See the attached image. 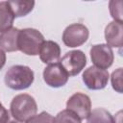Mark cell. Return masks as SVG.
Wrapping results in <instances>:
<instances>
[{
    "label": "cell",
    "mask_w": 123,
    "mask_h": 123,
    "mask_svg": "<svg viewBox=\"0 0 123 123\" xmlns=\"http://www.w3.org/2000/svg\"><path fill=\"white\" fill-rule=\"evenodd\" d=\"M34 78V71L29 66L16 64L8 69L4 81L8 87L14 90H22L31 86Z\"/></svg>",
    "instance_id": "6da1fadb"
},
{
    "label": "cell",
    "mask_w": 123,
    "mask_h": 123,
    "mask_svg": "<svg viewBox=\"0 0 123 123\" xmlns=\"http://www.w3.org/2000/svg\"><path fill=\"white\" fill-rule=\"evenodd\" d=\"M37 111V105L34 97L29 94L22 93L12 98L10 106V112L12 118L26 122L30 117Z\"/></svg>",
    "instance_id": "7a4b0ae2"
},
{
    "label": "cell",
    "mask_w": 123,
    "mask_h": 123,
    "mask_svg": "<svg viewBox=\"0 0 123 123\" xmlns=\"http://www.w3.org/2000/svg\"><path fill=\"white\" fill-rule=\"evenodd\" d=\"M43 35L37 29L25 28L19 30L17 37L18 50L29 56H37L39 53L40 47L44 42Z\"/></svg>",
    "instance_id": "3957f363"
},
{
    "label": "cell",
    "mask_w": 123,
    "mask_h": 123,
    "mask_svg": "<svg viewBox=\"0 0 123 123\" xmlns=\"http://www.w3.org/2000/svg\"><path fill=\"white\" fill-rule=\"evenodd\" d=\"M89 32L86 26L81 23H73L67 26L62 34V41L65 46L74 48L83 45L88 38Z\"/></svg>",
    "instance_id": "277c9868"
},
{
    "label": "cell",
    "mask_w": 123,
    "mask_h": 123,
    "mask_svg": "<svg viewBox=\"0 0 123 123\" xmlns=\"http://www.w3.org/2000/svg\"><path fill=\"white\" fill-rule=\"evenodd\" d=\"M110 74L108 70L101 69L96 66H89L83 73L82 79L88 89L99 90L106 87L108 85Z\"/></svg>",
    "instance_id": "5b68a950"
},
{
    "label": "cell",
    "mask_w": 123,
    "mask_h": 123,
    "mask_svg": "<svg viewBox=\"0 0 123 123\" xmlns=\"http://www.w3.org/2000/svg\"><path fill=\"white\" fill-rule=\"evenodd\" d=\"M60 63L62 65L68 76L78 75L86 64V57L81 50H71L64 54Z\"/></svg>",
    "instance_id": "8992f818"
},
{
    "label": "cell",
    "mask_w": 123,
    "mask_h": 123,
    "mask_svg": "<svg viewBox=\"0 0 123 123\" xmlns=\"http://www.w3.org/2000/svg\"><path fill=\"white\" fill-rule=\"evenodd\" d=\"M91 62H93L94 66L101 68V69H108L111 66L114 55L112 49L107 44H95L92 45L89 51Z\"/></svg>",
    "instance_id": "52a82bcc"
},
{
    "label": "cell",
    "mask_w": 123,
    "mask_h": 123,
    "mask_svg": "<svg viewBox=\"0 0 123 123\" xmlns=\"http://www.w3.org/2000/svg\"><path fill=\"white\" fill-rule=\"evenodd\" d=\"M66 109L73 111L81 120L86 119L91 111L90 98L85 93L76 92L68 98Z\"/></svg>",
    "instance_id": "ba28073f"
},
{
    "label": "cell",
    "mask_w": 123,
    "mask_h": 123,
    "mask_svg": "<svg viewBox=\"0 0 123 123\" xmlns=\"http://www.w3.org/2000/svg\"><path fill=\"white\" fill-rule=\"evenodd\" d=\"M68 74L60 62L48 64L43 70V80L51 87L63 86L68 81Z\"/></svg>",
    "instance_id": "9c48e42d"
},
{
    "label": "cell",
    "mask_w": 123,
    "mask_h": 123,
    "mask_svg": "<svg viewBox=\"0 0 123 123\" xmlns=\"http://www.w3.org/2000/svg\"><path fill=\"white\" fill-rule=\"evenodd\" d=\"M122 37H123V25L117 21L110 22L105 28V39L107 45L116 48L122 47Z\"/></svg>",
    "instance_id": "30bf717a"
},
{
    "label": "cell",
    "mask_w": 123,
    "mask_h": 123,
    "mask_svg": "<svg viewBox=\"0 0 123 123\" xmlns=\"http://www.w3.org/2000/svg\"><path fill=\"white\" fill-rule=\"evenodd\" d=\"M38 54L43 63H55L58 62L61 58V47L53 40H46L42 43Z\"/></svg>",
    "instance_id": "8fae6325"
},
{
    "label": "cell",
    "mask_w": 123,
    "mask_h": 123,
    "mask_svg": "<svg viewBox=\"0 0 123 123\" xmlns=\"http://www.w3.org/2000/svg\"><path fill=\"white\" fill-rule=\"evenodd\" d=\"M19 34V29L12 27L9 30L0 34V49L4 52H14L18 50L17 47V37Z\"/></svg>",
    "instance_id": "7c38bea8"
},
{
    "label": "cell",
    "mask_w": 123,
    "mask_h": 123,
    "mask_svg": "<svg viewBox=\"0 0 123 123\" xmlns=\"http://www.w3.org/2000/svg\"><path fill=\"white\" fill-rule=\"evenodd\" d=\"M14 18L8 1L0 2V34L12 27Z\"/></svg>",
    "instance_id": "4fadbf2b"
},
{
    "label": "cell",
    "mask_w": 123,
    "mask_h": 123,
    "mask_svg": "<svg viewBox=\"0 0 123 123\" xmlns=\"http://www.w3.org/2000/svg\"><path fill=\"white\" fill-rule=\"evenodd\" d=\"M10 8L14 15V17H21L27 15L31 12L35 6V1H8Z\"/></svg>",
    "instance_id": "5bb4252c"
},
{
    "label": "cell",
    "mask_w": 123,
    "mask_h": 123,
    "mask_svg": "<svg viewBox=\"0 0 123 123\" xmlns=\"http://www.w3.org/2000/svg\"><path fill=\"white\" fill-rule=\"evenodd\" d=\"M87 123H116V120L111 113L103 108H97L90 111Z\"/></svg>",
    "instance_id": "9a60e30c"
},
{
    "label": "cell",
    "mask_w": 123,
    "mask_h": 123,
    "mask_svg": "<svg viewBox=\"0 0 123 123\" xmlns=\"http://www.w3.org/2000/svg\"><path fill=\"white\" fill-rule=\"evenodd\" d=\"M81 121L73 111L67 109L60 111L54 118V123H81Z\"/></svg>",
    "instance_id": "2e32d148"
},
{
    "label": "cell",
    "mask_w": 123,
    "mask_h": 123,
    "mask_svg": "<svg viewBox=\"0 0 123 123\" xmlns=\"http://www.w3.org/2000/svg\"><path fill=\"white\" fill-rule=\"evenodd\" d=\"M109 7L111 15L114 19V21L122 23V1L111 0L109 3Z\"/></svg>",
    "instance_id": "e0dca14e"
},
{
    "label": "cell",
    "mask_w": 123,
    "mask_h": 123,
    "mask_svg": "<svg viewBox=\"0 0 123 123\" xmlns=\"http://www.w3.org/2000/svg\"><path fill=\"white\" fill-rule=\"evenodd\" d=\"M111 86L112 88L118 93H122V68L119 67L111 73Z\"/></svg>",
    "instance_id": "ac0fdd59"
},
{
    "label": "cell",
    "mask_w": 123,
    "mask_h": 123,
    "mask_svg": "<svg viewBox=\"0 0 123 123\" xmlns=\"http://www.w3.org/2000/svg\"><path fill=\"white\" fill-rule=\"evenodd\" d=\"M25 123H54V117L46 111H41L30 117Z\"/></svg>",
    "instance_id": "d6986e66"
},
{
    "label": "cell",
    "mask_w": 123,
    "mask_h": 123,
    "mask_svg": "<svg viewBox=\"0 0 123 123\" xmlns=\"http://www.w3.org/2000/svg\"><path fill=\"white\" fill-rule=\"evenodd\" d=\"M10 119V112L0 102V123H7Z\"/></svg>",
    "instance_id": "ffe728a7"
},
{
    "label": "cell",
    "mask_w": 123,
    "mask_h": 123,
    "mask_svg": "<svg viewBox=\"0 0 123 123\" xmlns=\"http://www.w3.org/2000/svg\"><path fill=\"white\" fill-rule=\"evenodd\" d=\"M5 63H6V54L2 49H0V69L3 68Z\"/></svg>",
    "instance_id": "44dd1931"
},
{
    "label": "cell",
    "mask_w": 123,
    "mask_h": 123,
    "mask_svg": "<svg viewBox=\"0 0 123 123\" xmlns=\"http://www.w3.org/2000/svg\"><path fill=\"white\" fill-rule=\"evenodd\" d=\"M7 123H24V122H21V121H18V120H16V119H14V118H12V119H11V117H10V119H9V121H8Z\"/></svg>",
    "instance_id": "7402d4cb"
}]
</instances>
